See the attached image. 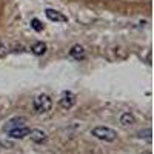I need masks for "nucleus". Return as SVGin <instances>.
<instances>
[{
    "label": "nucleus",
    "mask_w": 154,
    "mask_h": 154,
    "mask_svg": "<svg viewBox=\"0 0 154 154\" xmlns=\"http://www.w3.org/2000/svg\"><path fill=\"white\" fill-rule=\"evenodd\" d=\"M32 108L38 114H46V112L51 111V108H53V99L48 94H38L32 100Z\"/></svg>",
    "instance_id": "f257e3e1"
},
{
    "label": "nucleus",
    "mask_w": 154,
    "mask_h": 154,
    "mask_svg": "<svg viewBox=\"0 0 154 154\" xmlns=\"http://www.w3.org/2000/svg\"><path fill=\"white\" fill-rule=\"evenodd\" d=\"M91 136L99 139V140H103V142H112V140L117 139V133H116L112 128H108V126H96V128H93Z\"/></svg>",
    "instance_id": "f03ea898"
},
{
    "label": "nucleus",
    "mask_w": 154,
    "mask_h": 154,
    "mask_svg": "<svg viewBox=\"0 0 154 154\" xmlns=\"http://www.w3.org/2000/svg\"><path fill=\"white\" fill-rule=\"evenodd\" d=\"M59 103L63 109H71L75 105V94L71 91H63L59 99Z\"/></svg>",
    "instance_id": "7ed1b4c3"
},
{
    "label": "nucleus",
    "mask_w": 154,
    "mask_h": 154,
    "mask_svg": "<svg viewBox=\"0 0 154 154\" xmlns=\"http://www.w3.org/2000/svg\"><path fill=\"white\" fill-rule=\"evenodd\" d=\"M45 16H46L48 20L56 22V23H66V22H68V17H66L65 14H62V12L56 11V9H49V8H48V9L45 11Z\"/></svg>",
    "instance_id": "20e7f679"
},
{
    "label": "nucleus",
    "mask_w": 154,
    "mask_h": 154,
    "mask_svg": "<svg viewBox=\"0 0 154 154\" xmlns=\"http://www.w3.org/2000/svg\"><path fill=\"white\" fill-rule=\"evenodd\" d=\"M119 123L120 126L123 128H128V126H133L136 123V117H134V114L130 112V111H125L120 114V117H119Z\"/></svg>",
    "instance_id": "39448f33"
},
{
    "label": "nucleus",
    "mask_w": 154,
    "mask_h": 154,
    "mask_svg": "<svg viewBox=\"0 0 154 154\" xmlns=\"http://www.w3.org/2000/svg\"><path fill=\"white\" fill-rule=\"evenodd\" d=\"M29 128L28 126H19V128H16V130H11V131H8V136H9V139H23V137H26L28 134H29Z\"/></svg>",
    "instance_id": "423d86ee"
},
{
    "label": "nucleus",
    "mask_w": 154,
    "mask_h": 154,
    "mask_svg": "<svg viewBox=\"0 0 154 154\" xmlns=\"http://www.w3.org/2000/svg\"><path fill=\"white\" fill-rule=\"evenodd\" d=\"M28 136L31 137V140H32L34 143H43L45 140L48 139L46 133H45L43 130H38V128H35V130H31Z\"/></svg>",
    "instance_id": "0eeeda50"
},
{
    "label": "nucleus",
    "mask_w": 154,
    "mask_h": 154,
    "mask_svg": "<svg viewBox=\"0 0 154 154\" xmlns=\"http://www.w3.org/2000/svg\"><path fill=\"white\" fill-rule=\"evenodd\" d=\"M23 123H25V117H12L11 120L6 122V125L3 126V130L8 133L11 130H16V128H19V126H23Z\"/></svg>",
    "instance_id": "6e6552de"
},
{
    "label": "nucleus",
    "mask_w": 154,
    "mask_h": 154,
    "mask_svg": "<svg viewBox=\"0 0 154 154\" xmlns=\"http://www.w3.org/2000/svg\"><path fill=\"white\" fill-rule=\"evenodd\" d=\"M69 56H71L72 59H75V60L83 59V57H85V49H83V46H82V45H74V46H71Z\"/></svg>",
    "instance_id": "1a4fd4ad"
},
{
    "label": "nucleus",
    "mask_w": 154,
    "mask_h": 154,
    "mask_svg": "<svg viewBox=\"0 0 154 154\" xmlns=\"http://www.w3.org/2000/svg\"><path fill=\"white\" fill-rule=\"evenodd\" d=\"M31 51H32V54H35V56H42V54L46 53V45L43 42H37V43L32 45Z\"/></svg>",
    "instance_id": "9d476101"
},
{
    "label": "nucleus",
    "mask_w": 154,
    "mask_h": 154,
    "mask_svg": "<svg viewBox=\"0 0 154 154\" xmlns=\"http://www.w3.org/2000/svg\"><path fill=\"white\" fill-rule=\"evenodd\" d=\"M137 137L139 139H145V140H148V142H149V140H151V130H149V128H146V130H143V131H139L137 133Z\"/></svg>",
    "instance_id": "9b49d317"
},
{
    "label": "nucleus",
    "mask_w": 154,
    "mask_h": 154,
    "mask_svg": "<svg viewBox=\"0 0 154 154\" xmlns=\"http://www.w3.org/2000/svg\"><path fill=\"white\" fill-rule=\"evenodd\" d=\"M31 28L35 29V31H42L43 29V25H42V22L38 20V19H32L31 20Z\"/></svg>",
    "instance_id": "f8f14e48"
},
{
    "label": "nucleus",
    "mask_w": 154,
    "mask_h": 154,
    "mask_svg": "<svg viewBox=\"0 0 154 154\" xmlns=\"http://www.w3.org/2000/svg\"><path fill=\"white\" fill-rule=\"evenodd\" d=\"M142 154H151V152H149V151H143Z\"/></svg>",
    "instance_id": "ddd939ff"
},
{
    "label": "nucleus",
    "mask_w": 154,
    "mask_h": 154,
    "mask_svg": "<svg viewBox=\"0 0 154 154\" xmlns=\"http://www.w3.org/2000/svg\"><path fill=\"white\" fill-rule=\"evenodd\" d=\"M2 146H3V145H2V142H0V149H2Z\"/></svg>",
    "instance_id": "4468645a"
},
{
    "label": "nucleus",
    "mask_w": 154,
    "mask_h": 154,
    "mask_svg": "<svg viewBox=\"0 0 154 154\" xmlns=\"http://www.w3.org/2000/svg\"><path fill=\"white\" fill-rule=\"evenodd\" d=\"M0 117H2V112H0Z\"/></svg>",
    "instance_id": "2eb2a0df"
}]
</instances>
